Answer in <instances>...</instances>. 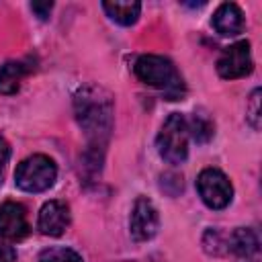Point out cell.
Here are the masks:
<instances>
[{
  "label": "cell",
  "mask_w": 262,
  "mask_h": 262,
  "mask_svg": "<svg viewBox=\"0 0 262 262\" xmlns=\"http://www.w3.org/2000/svg\"><path fill=\"white\" fill-rule=\"evenodd\" d=\"M74 113L78 119V125L90 139V149H102L111 129H113V96L108 90L96 86V84H86L78 88L74 94Z\"/></svg>",
  "instance_id": "1"
},
{
  "label": "cell",
  "mask_w": 262,
  "mask_h": 262,
  "mask_svg": "<svg viewBox=\"0 0 262 262\" xmlns=\"http://www.w3.org/2000/svg\"><path fill=\"white\" fill-rule=\"evenodd\" d=\"M31 72L27 61H6L0 68V94H14L20 88L23 78Z\"/></svg>",
  "instance_id": "12"
},
{
  "label": "cell",
  "mask_w": 262,
  "mask_h": 262,
  "mask_svg": "<svg viewBox=\"0 0 262 262\" xmlns=\"http://www.w3.org/2000/svg\"><path fill=\"white\" fill-rule=\"evenodd\" d=\"M252 53H250V43L248 41H237L229 47L223 49L221 57L217 59V72L225 80H235L244 78L252 72Z\"/></svg>",
  "instance_id": "6"
},
{
  "label": "cell",
  "mask_w": 262,
  "mask_h": 262,
  "mask_svg": "<svg viewBox=\"0 0 262 262\" xmlns=\"http://www.w3.org/2000/svg\"><path fill=\"white\" fill-rule=\"evenodd\" d=\"M29 233L27 211L20 203H4L0 207V237L4 239H23Z\"/></svg>",
  "instance_id": "9"
},
{
  "label": "cell",
  "mask_w": 262,
  "mask_h": 262,
  "mask_svg": "<svg viewBox=\"0 0 262 262\" xmlns=\"http://www.w3.org/2000/svg\"><path fill=\"white\" fill-rule=\"evenodd\" d=\"M158 154L168 162V164H182L188 156V129H186V119L178 113H172L156 139Z\"/></svg>",
  "instance_id": "4"
},
{
  "label": "cell",
  "mask_w": 262,
  "mask_h": 262,
  "mask_svg": "<svg viewBox=\"0 0 262 262\" xmlns=\"http://www.w3.org/2000/svg\"><path fill=\"white\" fill-rule=\"evenodd\" d=\"M186 129H188V135H192L199 143L209 141V139L213 137V133H215L213 123H211L205 115H196V113L192 115L190 121H186Z\"/></svg>",
  "instance_id": "14"
},
{
  "label": "cell",
  "mask_w": 262,
  "mask_h": 262,
  "mask_svg": "<svg viewBox=\"0 0 262 262\" xmlns=\"http://www.w3.org/2000/svg\"><path fill=\"white\" fill-rule=\"evenodd\" d=\"M57 176V168L51 158L43 154H35L25 158L14 172V182L25 192H43L53 186Z\"/></svg>",
  "instance_id": "3"
},
{
  "label": "cell",
  "mask_w": 262,
  "mask_h": 262,
  "mask_svg": "<svg viewBox=\"0 0 262 262\" xmlns=\"http://www.w3.org/2000/svg\"><path fill=\"white\" fill-rule=\"evenodd\" d=\"M135 76L147 84L158 88L160 92H164V96L168 100H180L186 92L182 76L178 74L176 66L162 55H141L137 57L135 66H133Z\"/></svg>",
  "instance_id": "2"
},
{
  "label": "cell",
  "mask_w": 262,
  "mask_h": 262,
  "mask_svg": "<svg viewBox=\"0 0 262 262\" xmlns=\"http://www.w3.org/2000/svg\"><path fill=\"white\" fill-rule=\"evenodd\" d=\"M158 227H160V217H158L154 203L145 196H139L133 203V211L129 219V229H131L133 239L147 242L158 233Z\"/></svg>",
  "instance_id": "7"
},
{
  "label": "cell",
  "mask_w": 262,
  "mask_h": 262,
  "mask_svg": "<svg viewBox=\"0 0 262 262\" xmlns=\"http://www.w3.org/2000/svg\"><path fill=\"white\" fill-rule=\"evenodd\" d=\"M39 262H82V256L70 248L63 246H53L41 252Z\"/></svg>",
  "instance_id": "15"
},
{
  "label": "cell",
  "mask_w": 262,
  "mask_h": 262,
  "mask_svg": "<svg viewBox=\"0 0 262 262\" xmlns=\"http://www.w3.org/2000/svg\"><path fill=\"white\" fill-rule=\"evenodd\" d=\"M51 8H53V2H33V4H31V10H33L39 18H43V20L49 16Z\"/></svg>",
  "instance_id": "17"
},
{
  "label": "cell",
  "mask_w": 262,
  "mask_h": 262,
  "mask_svg": "<svg viewBox=\"0 0 262 262\" xmlns=\"http://www.w3.org/2000/svg\"><path fill=\"white\" fill-rule=\"evenodd\" d=\"M8 158H10V147H8L6 139L0 137V176H2V172H4V166L8 164Z\"/></svg>",
  "instance_id": "19"
},
{
  "label": "cell",
  "mask_w": 262,
  "mask_h": 262,
  "mask_svg": "<svg viewBox=\"0 0 262 262\" xmlns=\"http://www.w3.org/2000/svg\"><path fill=\"white\" fill-rule=\"evenodd\" d=\"M211 23H213L215 31L219 35H223V37H233V35L242 33L244 31V25H246L242 8L237 4H233V2H223L215 10Z\"/></svg>",
  "instance_id": "11"
},
{
  "label": "cell",
  "mask_w": 262,
  "mask_h": 262,
  "mask_svg": "<svg viewBox=\"0 0 262 262\" xmlns=\"http://www.w3.org/2000/svg\"><path fill=\"white\" fill-rule=\"evenodd\" d=\"M104 12L119 25L129 27L135 25L141 12V4L135 0H115V2H102Z\"/></svg>",
  "instance_id": "13"
},
{
  "label": "cell",
  "mask_w": 262,
  "mask_h": 262,
  "mask_svg": "<svg viewBox=\"0 0 262 262\" xmlns=\"http://www.w3.org/2000/svg\"><path fill=\"white\" fill-rule=\"evenodd\" d=\"M246 115H248V121L254 129H260V90L256 88L248 100V106H246Z\"/></svg>",
  "instance_id": "16"
},
{
  "label": "cell",
  "mask_w": 262,
  "mask_h": 262,
  "mask_svg": "<svg viewBox=\"0 0 262 262\" xmlns=\"http://www.w3.org/2000/svg\"><path fill=\"white\" fill-rule=\"evenodd\" d=\"M227 250L237 262H260V239L254 229L237 227L227 237Z\"/></svg>",
  "instance_id": "10"
},
{
  "label": "cell",
  "mask_w": 262,
  "mask_h": 262,
  "mask_svg": "<svg viewBox=\"0 0 262 262\" xmlns=\"http://www.w3.org/2000/svg\"><path fill=\"white\" fill-rule=\"evenodd\" d=\"M196 190L209 209H225L231 203L233 186L217 168H205L196 178Z\"/></svg>",
  "instance_id": "5"
},
{
  "label": "cell",
  "mask_w": 262,
  "mask_h": 262,
  "mask_svg": "<svg viewBox=\"0 0 262 262\" xmlns=\"http://www.w3.org/2000/svg\"><path fill=\"white\" fill-rule=\"evenodd\" d=\"M68 225H70V207L63 201H49L41 207L37 219V227L41 233L57 237L66 231Z\"/></svg>",
  "instance_id": "8"
},
{
  "label": "cell",
  "mask_w": 262,
  "mask_h": 262,
  "mask_svg": "<svg viewBox=\"0 0 262 262\" xmlns=\"http://www.w3.org/2000/svg\"><path fill=\"white\" fill-rule=\"evenodd\" d=\"M14 260H16V250L0 239V262H14Z\"/></svg>",
  "instance_id": "18"
}]
</instances>
